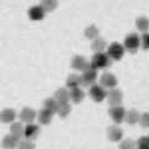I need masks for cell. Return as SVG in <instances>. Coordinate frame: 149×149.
<instances>
[{
	"mask_svg": "<svg viewBox=\"0 0 149 149\" xmlns=\"http://www.w3.org/2000/svg\"><path fill=\"white\" fill-rule=\"evenodd\" d=\"M92 67L95 70H98V68H106L111 66V57L107 54H96L95 56L92 57V61H91Z\"/></svg>",
	"mask_w": 149,
	"mask_h": 149,
	"instance_id": "obj_1",
	"label": "cell"
},
{
	"mask_svg": "<svg viewBox=\"0 0 149 149\" xmlns=\"http://www.w3.org/2000/svg\"><path fill=\"white\" fill-rule=\"evenodd\" d=\"M142 40L139 39V36L137 34H129L124 40V47L128 51H130V52H136Z\"/></svg>",
	"mask_w": 149,
	"mask_h": 149,
	"instance_id": "obj_2",
	"label": "cell"
},
{
	"mask_svg": "<svg viewBox=\"0 0 149 149\" xmlns=\"http://www.w3.org/2000/svg\"><path fill=\"white\" fill-rule=\"evenodd\" d=\"M97 80V70L92 67V65L90 63L85 71L82 73V85L83 86H90L92 83H95Z\"/></svg>",
	"mask_w": 149,
	"mask_h": 149,
	"instance_id": "obj_3",
	"label": "cell"
},
{
	"mask_svg": "<svg viewBox=\"0 0 149 149\" xmlns=\"http://www.w3.org/2000/svg\"><path fill=\"white\" fill-rule=\"evenodd\" d=\"M107 55L113 60H120L124 55V46L118 44V42H113L112 45H109Z\"/></svg>",
	"mask_w": 149,
	"mask_h": 149,
	"instance_id": "obj_4",
	"label": "cell"
},
{
	"mask_svg": "<svg viewBox=\"0 0 149 149\" xmlns=\"http://www.w3.org/2000/svg\"><path fill=\"white\" fill-rule=\"evenodd\" d=\"M90 96L93 98V101L102 102L107 97V92L104 90V87H102L100 85H92L90 88Z\"/></svg>",
	"mask_w": 149,
	"mask_h": 149,
	"instance_id": "obj_5",
	"label": "cell"
},
{
	"mask_svg": "<svg viewBox=\"0 0 149 149\" xmlns=\"http://www.w3.org/2000/svg\"><path fill=\"white\" fill-rule=\"evenodd\" d=\"M108 113L116 123H122L125 119V113L127 112H125V109L122 106H117V107H111Z\"/></svg>",
	"mask_w": 149,
	"mask_h": 149,
	"instance_id": "obj_6",
	"label": "cell"
},
{
	"mask_svg": "<svg viewBox=\"0 0 149 149\" xmlns=\"http://www.w3.org/2000/svg\"><path fill=\"white\" fill-rule=\"evenodd\" d=\"M107 97H108V102L112 107H117L120 106V102H122L123 98V93L119 90H111L108 93H107Z\"/></svg>",
	"mask_w": 149,
	"mask_h": 149,
	"instance_id": "obj_7",
	"label": "cell"
},
{
	"mask_svg": "<svg viewBox=\"0 0 149 149\" xmlns=\"http://www.w3.org/2000/svg\"><path fill=\"white\" fill-rule=\"evenodd\" d=\"M117 85V78H116L114 74H112L109 72H106L102 74L101 77V86L102 87H107V88H112Z\"/></svg>",
	"mask_w": 149,
	"mask_h": 149,
	"instance_id": "obj_8",
	"label": "cell"
},
{
	"mask_svg": "<svg viewBox=\"0 0 149 149\" xmlns=\"http://www.w3.org/2000/svg\"><path fill=\"white\" fill-rule=\"evenodd\" d=\"M71 65L74 70H77V71H85V70L90 66V63L87 62V60L83 57V56H80V55L74 56L72 58Z\"/></svg>",
	"mask_w": 149,
	"mask_h": 149,
	"instance_id": "obj_9",
	"label": "cell"
},
{
	"mask_svg": "<svg viewBox=\"0 0 149 149\" xmlns=\"http://www.w3.org/2000/svg\"><path fill=\"white\" fill-rule=\"evenodd\" d=\"M45 16V10L42 9V6L41 5H35V6H32L30 8V10H29V17L31 19V20H42Z\"/></svg>",
	"mask_w": 149,
	"mask_h": 149,
	"instance_id": "obj_10",
	"label": "cell"
},
{
	"mask_svg": "<svg viewBox=\"0 0 149 149\" xmlns=\"http://www.w3.org/2000/svg\"><path fill=\"white\" fill-rule=\"evenodd\" d=\"M107 136H108L109 141L118 142L123 137V130L120 129L119 127H117V125H112V127L108 128V133H107Z\"/></svg>",
	"mask_w": 149,
	"mask_h": 149,
	"instance_id": "obj_11",
	"label": "cell"
},
{
	"mask_svg": "<svg viewBox=\"0 0 149 149\" xmlns=\"http://www.w3.org/2000/svg\"><path fill=\"white\" fill-rule=\"evenodd\" d=\"M35 117H36V112L32 108H29V107L22 108V111L20 112V119L24 120L26 123H29V124L35 119Z\"/></svg>",
	"mask_w": 149,
	"mask_h": 149,
	"instance_id": "obj_12",
	"label": "cell"
},
{
	"mask_svg": "<svg viewBox=\"0 0 149 149\" xmlns=\"http://www.w3.org/2000/svg\"><path fill=\"white\" fill-rule=\"evenodd\" d=\"M54 98L58 102V104L68 103V100H70V92L66 90V88H60V90L56 91Z\"/></svg>",
	"mask_w": 149,
	"mask_h": 149,
	"instance_id": "obj_13",
	"label": "cell"
},
{
	"mask_svg": "<svg viewBox=\"0 0 149 149\" xmlns=\"http://www.w3.org/2000/svg\"><path fill=\"white\" fill-rule=\"evenodd\" d=\"M39 132H40V128L37 127L36 124H27L25 127V138L29 139V141H32V139H35L37 136H39Z\"/></svg>",
	"mask_w": 149,
	"mask_h": 149,
	"instance_id": "obj_14",
	"label": "cell"
},
{
	"mask_svg": "<svg viewBox=\"0 0 149 149\" xmlns=\"http://www.w3.org/2000/svg\"><path fill=\"white\" fill-rule=\"evenodd\" d=\"M1 146L4 149H15L19 146V139H16L14 136H11V134H8V136L4 137Z\"/></svg>",
	"mask_w": 149,
	"mask_h": 149,
	"instance_id": "obj_15",
	"label": "cell"
},
{
	"mask_svg": "<svg viewBox=\"0 0 149 149\" xmlns=\"http://www.w3.org/2000/svg\"><path fill=\"white\" fill-rule=\"evenodd\" d=\"M10 134L20 141L22 136L25 134V128L22 127V124L20 122H15V123H13L10 127Z\"/></svg>",
	"mask_w": 149,
	"mask_h": 149,
	"instance_id": "obj_16",
	"label": "cell"
},
{
	"mask_svg": "<svg viewBox=\"0 0 149 149\" xmlns=\"http://www.w3.org/2000/svg\"><path fill=\"white\" fill-rule=\"evenodd\" d=\"M15 117H16V113H15V111L11 108H5L0 113V120L4 123H11L13 120L15 119Z\"/></svg>",
	"mask_w": 149,
	"mask_h": 149,
	"instance_id": "obj_17",
	"label": "cell"
},
{
	"mask_svg": "<svg viewBox=\"0 0 149 149\" xmlns=\"http://www.w3.org/2000/svg\"><path fill=\"white\" fill-rule=\"evenodd\" d=\"M66 85H67V87L71 88V90L78 88L80 85H82V76H78V74H70L67 77Z\"/></svg>",
	"mask_w": 149,
	"mask_h": 149,
	"instance_id": "obj_18",
	"label": "cell"
},
{
	"mask_svg": "<svg viewBox=\"0 0 149 149\" xmlns=\"http://www.w3.org/2000/svg\"><path fill=\"white\" fill-rule=\"evenodd\" d=\"M70 98H71L74 103H80L85 98V92H83L80 87L78 88H73L70 91Z\"/></svg>",
	"mask_w": 149,
	"mask_h": 149,
	"instance_id": "obj_19",
	"label": "cell"
},
{
	"mask_svg": "<svg viewBox=\"0 0 149 149\" xmlns=\"http://www.w3.org/2000/svg\"><path fill=\"white\" fill-rule=\"evenodd\" d=\"M125 122H127L128 124H136L137 122H139L141 120V116H139L138 111L136 109H130L128 111L127 113H125Z\"/></svg>",
	"mask_w": 149,
	"mask_h": 149,
	"instance_id": "obj_20",
	"label": "cell"
},
{
	"mask_svg": "<svg viewBox=\"0 0 149 149\" xmlns=\"http://www.w3.org/2000/svg\"><path fill=\"white\" fill-rule=\"evenodd\" d=\"M52 112H50L47 109H41L39 113V120L41 124H49L51 120H52Z\"/></svg>",
	"mask_w": 149,
	"mask_h": 149,
	"instance_id": "obj_21",
	"label": "cell"
},
{
	"mask_svg": "<svg viewBox=\"0 0 149 149\" xmlns=\"http://www.w3.org/2000/svg\"><path fill=\"white\" fill-rule=\"evenodd\" d=\"M98 35H100V31L95 25H90L85 30V36L87 37V39H90V40H93V41L97 40L98 39Z\"/></svg>",
	"mask_w": 149,
	"mask_h": 149,
	"instance_id": "obj_22",
	"label": "cell"
},
{
	"mask_svg": "<svg viewBox=\"0 0 149 149\" xmlns=\"http://www.w3.org/2000/svg\"><path fill=\"white\" fill-rule=\"evenodd\" d=\"M44 106H45V109H47L50 112H52V113H55V112L58 111V106L60 104L55 98H46Z\"/></svg>",
	"mask_w": 149,
	"mask_h": 149,
	"instance_id": "obj_23",
	"label": "cell"
},
{
	"mask_svg": "<svg viewBox=\"0 0 149 149\" xmlns=\"http://www.w3.org/2000/svg\"><path fill=\"white\" fill-rule=\"evenodd\" d=\"M106 49V41L104 39H101L98 37L97 40H95L92 42V50L95 51L96 54H102V51Z\"/></svg>",
	"mask_w": 149,
	"mask_h": 149,
	"instance_id": "obj_24",
	"label": "cell"
},
{
	"mask_svg": "<svg viewBox=\"0 0 149 149\" xmlns=\"http://www.w3.org/2000/svg\"><path fill=\"white\" fill-rule=\"evenodd\" d=\"M137 27L139 29V31H143L146 34V31L149 30V20L147 17L141 16L137 19Z\"/></svg>",
	"mask_w": 149,
	"mask_h": 149,
	"instance_id": "obj_25",
	"label": "cell"
},
{
	"mask_svg": "<svg viewBox=\"0 0 149 149\" xmlns=\"http://www.w3.org/2000/svg\"><path fill=\"white\" fill-rule=\"evenodd\" d=\"M41 6H42V9L46 11H52L55 10V8L57 6V3L55 1V0H44L42 3H41Z\"/></svg>",
	"mask_w": 149,
	"mask_h": 149,
	"instance_id": "obj_26",
	"label": "cell"
},
{
	"mask_svg": "<svg viewBox=\"0 0 149 149\" xmlns=\"http://www.w3.org/2000/svg\"><path fill=\"white\" fill-rule=\"evenodd\" d=\"M70 112H71V106L68 103H65V104H60L58 106V111L57 113L61 116V117H67L70 114Z\"/></svg>",
	"mask_w": 149,
	"mask_h": 149,
	"instance_id": "obj_27",
	"label": "cell"
},
{
	"mask_svg": "<svg viewBox=\"0 0 149 149\" xmlns=\"http://www.w3.org/2000/svg\"><path fill=\"white\" fill-rule=\"evenodd\" d=\"M17 149H35V144L29 139H24L19 143Z\"/></svg>",
	"mask_w": 149,
	"mask_h": 149,
	"instance_id": "obj_28",
	"label": "cell"
},
{
	"mask_svg": "<svg viewBox=\"0 0 149 149\" xmlns=\"http://www.w3.org/2000/svg\"><path fill=\"white\" fill-rule=\"evenodd\" d=\"M118 149H136V143L132 139H125V141H123L119 144Z\"/></svg>",
	"mask_w": 149,
	"mask_h": 149,
	"instance_id": "obj_29",
	"label": "cell"
},
{
	"mask_svg": "<svg viewBox=\"0 0 149 149\" xmlns=\"http://www.w3.org/2000/svg\"><path fill=\"white\" fill-rule=\"evenodd\" d=\"M138 149H149V137H142L139 138V141L137 143Z\"/></svg>",
	"mask_w": 149,
	"mask_h": 149,
	"instance_id": "obj_30",
	"label": "cell"
},
{
	"mask_svg": "<svg viewBox=\"0 0 149 149\" xmlns=\"http://www.w3.org/2000/svg\"><path fill=\"white\" fill-rule=\"evenodd\" d=\"M139 123L143 128H149V113H144L141 116V120Z\"/></svg>",
	"mask_w": 149,
	"mask_h": 149,
	"instance_id": "obj_31",
	"label": "cell"
},
{
	"mask_svg": "<svg viewBox=\"0 0 149 149\" xmlns=\"http://www.w3.org/2000/svg\"><path fill=\"white\" fill-rule=\"evenodd\" d=\"M142 45H143L144 50H149V34L148 32H146V34L142 36Z\"/></svg>",
	"mask_w": 149,
	"mask_h": 149,
	"instance_id": "obj_32",
	"label": "cell"
},
{
	"mask_svg": "<svg viewBox=\"0 0 149 149\" xmlns=\"http://www.w3.org/2000/svg\"><path fill=\"white\" fill-rule=\"evenodd\" d=\"M148 137H149V136H148Z\"/></svg>",
	"mask_w": 149,
	"mask_h": 149,
	"instance_id": "obj_33",
	"label": "cell"
}]
</instances>
